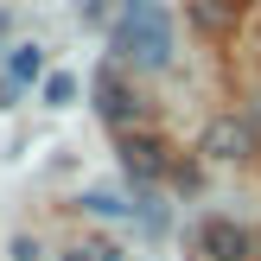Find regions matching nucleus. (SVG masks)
Returning <instances> with one entry per match:
<instances>
[{
  "mask_svg": "<svg viewBox=\"0 0 261 261\" xmlns=\"http://www.w3.org/2000/svg\"><path fill=\"white\" fill-rule=\"evenodd\" d=\"M70 96H76V83H70V76H45V102H51V109H64Z\"/></svg>",
  "mask_w": 261,
  "mask_h": 261,
  "instance_id": "0eeeda50",
  "label": "nucleus"
},
{
  "mask_svg": "<svg viewBox=\"0 0 261 261\" xmlns=\"http://www.w3.org/2000/svg\"><path fill=\"white\" fill-rule=\"evenodd\" d=\"M102 7H109V0H76V13H83V19H102Z\"/></svg>",
  "mask_w": 261,
  "mask_h": 261,
  "instance_id": "9d476101",
  "label": "nucleus"
},
{
  "mask_svg": "<svg viewBox=\"0 0 261 261\" xmlns=\"http://www.w3.org/2000/svg\"><path fill=\"white\" fill-rule=\"evenodd\" d=\"M121 166L134 178H160L166 172V147L160 140H121Z\"/></svg>",
  "mask_w": 261,
  "mask_h": 261,
  "instance_id": "39448f33",
  "label": "nucleus"
},
{
  "mask_svg": "<svg viewBox=\"0 0 261 261\" xmlns=\"http://www.w3.org/2000/svg\"><path fill=\"white\" fill-rule=\"evenodd\" d=\"M198 249H204V261H249V236H242L229 217H211V223L198 229Z\"/></svg>",
  "mask_w": 261,
  "mask_h": 261,
  "instance_id": "7ed1b4c3",
  "label": "nucleus"
},
{
  "mask_svg": "<svg viewBox=\"0 0 261 261\" xmlns=\"http://www.w3.org/2000/svg\"><path fill=\"white\" fill-rule=\"evenodd\" d=\"M96 102H102V115H109L115 127H127V121H140V96H127V83H121V70H96Z\"/></svg>",
  "mask_w": 261,
  "mask_h": 261,
  "instance_id": "20e7f679",
  "label": "nucleus"
},
{
  "mask_svg": "<svg viewBox=\"0 0 261 261\" xmlns=\"http://www.w3.org/2000/svg\"><path fill=\"white\" fill-rule=\"evenodd\" d=\"M198 153H211V160H249V153H255V134H249V121H236V115H217V121L204 127Z\"/></svg>",
  "mask_w": 261,
  "mask_h": 261,
  "instance_id": "f03ea898",
  "label": "nucleus"
},
{
  "mask_svg": "<svg viewBox=\"0 0 261 261\" xmlns=\"http://www.w3.org/2000/svg\"><path fill=\"white\" fill-rule=\"evenodd\" d=\"M38 70H45V51H38V45H19V51H13V83H32Z\"/></svg>",
  "mask_w": 261,
  "mask_h": 261,
  "instance_id": "423d86ee",
  "label": "nucleus"
},
{
  "mask_svg": "<svg viewBox=\"0 0 261 261\" xmlns=\"http://www.w3.org/2000/svg\"><path fill=\"white\" fill-rule=\"evenodd\" d=\"M198 19L204 25H223V7H217V0H198Z\"/></svg>",
  "mask_w": 261,
  "mask_h": 261,
  "instance_id": "1a4fd4ad",
  "label": "nucleus"
},
{
  "mask_svg": "<svg viewBox=\"0 0 261 261\" xmlns=\"http://www.w3.org/2000/svg\"><path fill=\"white\" fill-rule=\"evenodd\" d=\"M70 261H121V255H115V249H102V242H89V249H76Z\"/></svg>",
  "mask_w": 261,
  "mask_h": 261,
  "instance_id": "6e6552de",
  "label": "nucleus"
},
{
  "mask_svg": "<svg viewBox=\"0 0 261 261\" xmlns=\"http://www.w3.org/2000/svg\"><path fill=\"white\" fill-rule=\"evenodd\" d=\"M115 51L134 58L140 70H166L172 64V19H166L160 0H127L121 19H115Z\"/></svg>",
  "mask_w": 261,
  "mask_h": 261,
  "instance_id": "f257e3e1",
  "label": "nucleus"
}]
</instances>
